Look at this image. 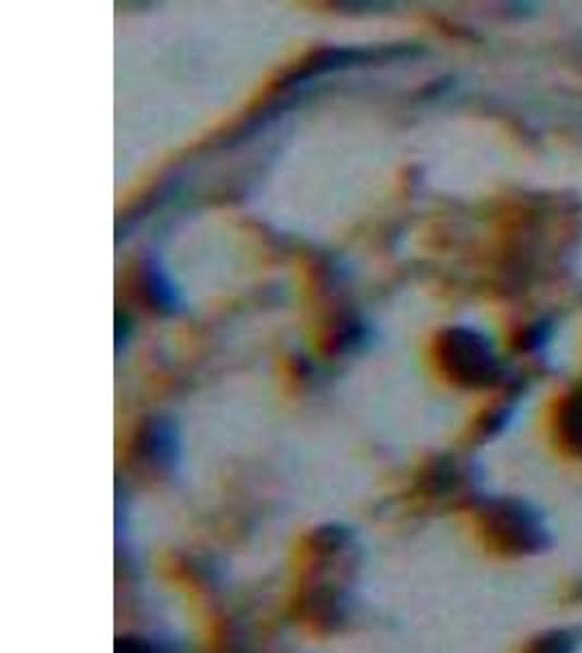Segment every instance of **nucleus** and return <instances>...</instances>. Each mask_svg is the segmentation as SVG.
I'll return each mask as SVG.
<instances>
[{
  "mask_svg": "<svg viewBox=\"0 0 582 653\" xmlns=\"http://www.w3.org/2000/svg\"><path fill=\"white\" fill-rule=\"evenodd\" d=\"M434 349L441 373L461 388H486L502 375L491 340L476 329L450 327L438 334Z\"/></svg>",
  "mask_w": 582,
  "mask_h": 653,
  "instance_id": "nucleus-1",
  "label": "nucleus"
},
{
  "mask_svg": "<svg viewBox=\"0 0 582 653\" xmlns=\"http://www.w3.org/2000/svg\"><path fill=\"white\" fill-rule=\"evenodd\" d=\"M493 530L504 545L517 550H532L541 543V530L526 507L502 505L493 512Z\"/></svg>",
  "mask_w": 582,
  "mask_h": 653,
  "instance_id": "nucleus-2",
  "label": "nucleus"
},
{
  "mask_svg": "<svg viewBox=\"0 0 582 653\" xmlns=\"http://www.w3.org/2000/svg\"><path fill=\"white\" fill-rule=\"evenodd\" d=\"M142 286L149 303L159 314H177L181 309V299L168 279V275L159 268L156 261H147L142 266Z\"/></svg>",
  "mask_w": 582,
  "mask_h": 653,
  "instance_id": "nucleus-3",
  "label": "nucleus"
},
{
  "mask_svg": "<svg viewBox=\"0 0 582 653\" xmlns=\"http://www.w3.org/2000/svg\"><path fill=\"white\" fill-rule=\"evenodd\" d=\"M175 429L166 418H151L145 429H142V449L147 453V457L151 459V464H156L159 468L170 466L172 457H175Z\"/></svg>",
  "mask_w": 582,
  "mask_h": 653,
  "instance_id": "nucleus-4",
  "label": "nucleus"
},
{
  "mask_svg": "<svg viewBox=\"0 0 582 653\" xmlns=\"http://www.w3.org/2000/svg\"><path fill=\"white\" fill-rule=\"evenodd\" d=\"M556 432L563 447L582 457V388L570 393L556 414Z\"/></svg>",
  "mask_w": 582,
  "mask_h": 653,
  "instance_id": "nucleus-5",
  "label": "nucleus"
},
{
  "mask_svg": "<svg viewBox=\"0 0 582 653\" xmlns=\"http://www.w3.org/2000/svg\"><path fill=\"white\" fill-rule=\"evenodd\" d=\"M572 652V641L565 634H554V636H545L536 653H570Z\"/></svg>",
  "mask_w": 582,
  "mask_h": 653,
  "instance_id": "nucleus-6",
  "label": "nucleus"
},
{
  "mask_svg": "<svg viewBox=\"0 0 582 653\" xmlns=\"http://www.w3.org/2000/svg\"><path fill=\"white\" fill-rule=\"evenodd\" d=\"M129 338V320L127 316H116V352L120 353V345H125Z\"/></svg>",
  "mask_w": 582,
  "mask_h": 653,
  "instance_id": "nucleus-7",
  "label": "nucleus"
}]
</instances>
